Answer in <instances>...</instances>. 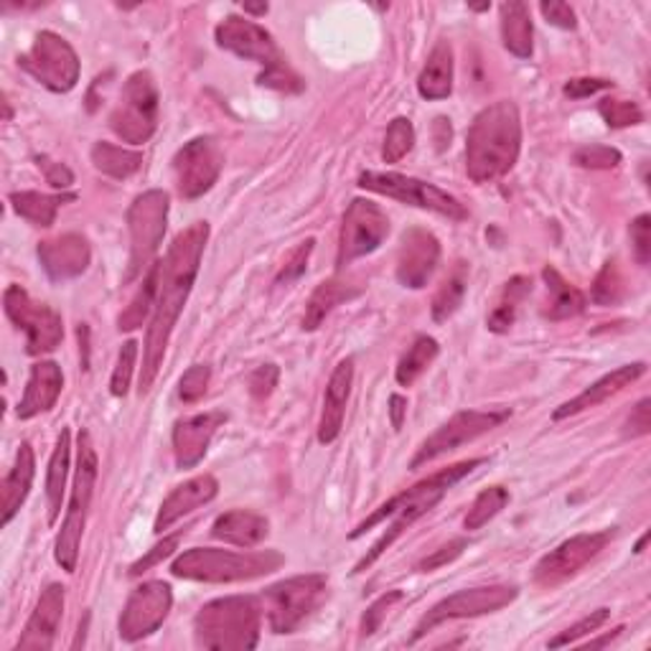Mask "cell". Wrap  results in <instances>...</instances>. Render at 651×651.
Masks as SVG:
<instances>
[{
  "mask_svg": "<svg viewBox=\"0 0 651 651\" xmlns=\"http://www.w3.org/2000/svg\"><path fill=\"white\" fill-rule=\"evenodd\" d=\"M207 239H209L207 221H194L189 229H184L181 235L174 239V245L168 247L166 260L160 263L156 308L154 316H150V326L146 334V349H142V367L138 382L140 395H146L158 377L168 342H171V334L178 324V316H181L186 300L191 296L196 275H199Z\"/></svg>",
  "mask_w": 651,
  "mask_h": 651,
  "instance_id": "1",
  "label": "cell"
},
{
  "mask_svg": "<svg viewBox=\"0 0 651 651\" xmlns=\"http://www.w3.org/2000/svg\"><path fill=\"white\" fill-rule=\"evenodd\" d=\"M481 463H484V458H468V461L453 463V466L435 471L433 476L423 479L421 484L405 489L403 494L392 496L387 504H382L379 510L369 516V520H364L359 527L352 532V540H356V537H362V534H367L372 527L385 524L389 520L385 534H382V537L374 542L367 555H364L359 563H356L354 573H364V570L377 563V560L387 552V548L395 545L397 537H403V534L413 527V524L421 520V516L431 512L433 506L451 492V486H456L461 479H466L471 471L481 466Z\"/></svg>",
  "mask_w": 651,
  "mask_h": 651,
  "instance_id": "2",
  "label": "cell"
},
{
  "mask_svg": "<svg viewBox=\"0 0 651 651\" xmlns=\"http://www.w3.org/2000/svg\"><path fill=\"white\" fill-rule=\"evenodd\" d=\"M522 150V118L516 105L499 100L481 110L466 136V174L474 184H492L514 168Z\"/></svg>",
  "mask_w": 651,
  "mask_h": 651,
  "instance_id": "3",
  "label": "cell"
},
{
  "mask_svg": "<svg viewBox=\"0 0 651 651\" xmlns=\"http://www.w3.org/2000/svg\"><path fill=\"white\" fill-rule=\"evenodd\" d=\"M263 609L253 595H229L204 605L194 619V639L201 649L245 651L260 639Z\"/></svg>",
  "mask_w": 651,
  "mask_h": 651,
  "instance_id": "4",
  "label": "cell"
},
{
  "mask_svg": "<svg viewBox=\"0 0 651 651\" xmlns=\"http://www.w3.org/2000/svg\"><path fill=\"white\" fill-rule=\"evenodd\" d=\"M285 558L275 550L231 552L217 548H194L174 560L171 573L196 583H243L275 573Z\"/></svg>",
  "mask_w": 651,
  "mask_h": 651,
  "instance_id": "5",
  "label": "cell"
},
{
  "mask_svg": "<svg viewBox=\"0 0 651 651\" xmlns=\"http://www.w3.org/2000/svg\"><path fill=\"white\" fill-rule=\"evenodd\" d=\"M97 451L92 443V435L87 431L79 433L77 443V468H75V484H71V499L67 506V516L61 522L57 545H53V558L67 573H75L79 560V542H82L85 524L89 506H92L95 484H97Z\"/></svg>",
  "mask_w": 651,
  "mask_h": 651,
  "instance_id": "6",
  "label": "cell"
},
{
  "mask_svg": "<svg viewBox=\"0 0 651 651\" xmlns=\"http://www.w3.org/2000/svg\"><path fill=\"white\" fill-rule=\"evenodd\" d=\"M326 591L328 578L318 573L296 575L267 588L263 593V605L270 629L275 634H293L324 603Z\"/></svg>",
  "mask_w": 651,
  "mask_h": 651,
  "instance_id": "7",
  "label": "cell"
},
{
  "mask_svg": "<svg viewBox=\"0 0 651 651\" xmlns=\"http://www.w3.org/2000/svg\"><path fill=\"white\" fill-rule=\"evenodd\" d=\"M168 207L171 199L164 189H150L140 194L128 209V229H130V260L125 283L136 280L146 267L154 263L160 243L166 235Z\"/></svg>",
  "mask_w": 651,
  "mask_h": 651,
  "instance_id": "8",
  "label": "cell"
},
{
  "mask_svg": "<svg viewBox=\"0 0 651 651\" xmlns=\"http://www.w3.org/2000/svg\"><path fill=\"white\" fill-rule=\"evenodd\" d=\"M158 125V87L150 71H136L122 87L120 102L110 112L115 136L130 146H142L156 132Z\"/></svg>",
  "mask_w": 651,
  "mask_h": 651,
  "instance_id": "9",
  "label": "cell"
},
{
  "mask_svg": "<svg viewBox=\"0 0 651 651\" xmlns=\"http://www.w3.org/2000/svg\"><path fill=\"white\" fill-rule=\"evenodd\" d=\"M359 186L372 194L387 196V199L410 204V207L441 214L453 221L468 219V211L456 196L438 189V186L421 181V178L405 176V174H382V171H367L359 176Z\"/></svg>",
  "mask_w": 651,
  "mask_h": 651,
  "instance_id": "10",
  "label": "cell"
},
{
  "mask_svg": "<svg viewBox=\"0 0 651 651\" xmlns=\"http://www.w3.org/2000/svg\"><path fill=\"white\" fill-rule=\"evenodd\" d=\"M6 316L26 332V352L31 356L51 354L65 338V320L47 303H36L21 285H8L3 293Z\"/></svg>",
  "mask_w": 651,
  "mask_h": 651,
  "instance_id": "11",
  "label": "cell"
},
{
  "mask_svg": "<svg viewBox=\"0 0 651 651\" xmlns=\"http://www.w3.org/2000/svg\"><path fill=\"white\" fill-rule=\"evenodd\" d=\"M512 417V410H461L451 417L448 423H443L431 438H427L421 448H417L415 458L410 461V468H421L425 463L445 456V453L458 451L461 445L479 441L481 435L492 433L494 427L504 425Z\"/></svg>",
  "mask_w": 651,
  "mask_h": 651,
  "instance_id": "12",
  "label": "cell"
},
{
  "mask_svg": "<svg viewBox=\"0 0 651 651\" xmlns=\"http://www.w3.org/2000/svg\"><path fill=\"white\" fill-rule=\"evenodd\" d=\"M29 75L51 92H71L79 82V57L67 39L53 31H41L33 47L18 59Z\"/></svg>",
  "mask_w": 651,
  "mask_h": 651,
  "instance_id": "13",
  "label": "cell"
},
{
  "mask_svg": "<svg viewBox=\"0 0 651 651\" xmlns=\"http://www.w3.org/2000/svg\"><path fill=\"white\" fill-rule=\"evenodd\" d=\"M516 595H520V591H516L514 585H481V588H466V591L453 593L441 603H435L433 609L425 613L421 623L415 627L413 639L410 641L423 639L427 631H433L445 621L476 619V617H486V613L502 611L516 601Z\"/></svg>",
  "mask_w": 651,
  "mask_h": 651,
  "instance_id": "14",
  "label": "cell"
},
{
  "mask_svg": "<svg viewBox=\"0 0 651 651\" xmlns=\"http://www.w3.org/2000/svg\"><path fill=\"white\" fill-rule=\"evenodd\" d=\"M389 235V217L379 204L354 199L344 214L342 235H338L336 265L346 267L359 257L372 255Z\"/></svg>",
  "mask_w": 651,
  "mask_h": 651,
  "instance_id": "15",
  "label": "cell"
},
{
  "mask_svg": "<svg viewBox=\"0 0 651 651\" xmlns=\"http://www.w3.org/2000/svg\"><path fill=\"white\" fill-rule=\"evenodd\" d=\"M225 168V154L219 142L201 136L186 142V146L174 156V176L176 189L184 199H199L207 194Z\"/></svg>",
  "mask_w": 651,
  "mask_h": 651,
  "instance_id": "16",
  "label": "cell"
},
{
  "mask_svg": "<svg viewBox=\"0 0 651 651\" xmlns=\"http://www.w3.org/2000/svg\"><path fill=\"white\" fill-rule=\"evenodd\" d=\"M613 537L611 530L605 532H583L565 540L534 565V583L542 588H555L560 583L581 573V570L601 555Z\"/></svg>",
  "mask_w": 651,
  "mask_h": 651,
  "instance_id": "17",
  "label": "cell"
},
{
  "mask_svg": "<svg viewBox=\"0 0 651 651\" xmlns=\"http://www.w3.org/2000/svg\"><path fill=\"white\" fill-rule=\"evenodd\" d=\"M171 605L174 593L168 583L150 581L138 585L122 609L120 639L128 641V644H136V641L156 634L160 623L166 621L168 611H171Z\"/></svg>",
  "mask_w": 651,
  "mask_h": 651,
  "instance_id": "18",
  "label": "cell"
},
{
  "mask_svg": "<svg viewBox=\"0 0 651 651\" xmlns=\"http://www.w3.org/2000/svg\"><path fill=\"white\" fill-rule=\"evenodd\" d=\"M214 36H217V43L221 49L237 53L239 59L257 61V65L263 67V71L285 65L273 33L265 31L260 23L249 21V18L227 16L225 21L217 26Z\"/></svg>",
  "mask_w": 651,
  "mask_h": 651,
  "instance_id": "19",
  "label": "cell"
},
{
  "mask_svg": "<svg viewBox=\"0 0 651 651\" xmlns=\"http://www.w3.org/2000/svg\"><path fill=\"white\" fill-rule=\"evenodd\" d=\"M441 263V243L431 229L410 227L397 249V280L403 288L421 290Z\"/></svg>",
  "mask_w": 651,
  "mask_h": 651,
  "instance_id": "20",
  "label": "cell"
},
{
  "mask_svg": "<svg viewBox=\"0 0 651 651\" xmlns=\"http://www.w3.org/2000/svg\"><path fill=\"white\" fill-rule=\"evenodd\" d=\"M61 617H65V585L51 583L36 603L16 651H49L57 641Z\"/></svg>",
  "mask_w": 651,
  "mask_h": 651,
  "instance_id": "21",
  "label": "cell"
},
{
  "mask_svg": "<svg viewBox=\"0 0 651 651\" xmlns=\"http://www.w3.org/2000/svg\"><path fill=\"white\" fill-rule=\"evenodd\" d=\"M39 260L41 267L47 270L51 280H71L79 278L92 260V249L82 235H59L53 239H43L39 245Z\"/></svg>",
  "mask_w": 651,
  "mask_h": 651,
  "instance_id": "22",
  "label": "cell"
},
{
  "mask_svg": "<svg viewBox=\"0 0 651 651\" xmlns=\"http://www.w3.org/2000/svg\"><path fill=\"white\" fill-rule=\"evenodd\" d=\"M227 423L225 413H201L186 421H178L174 427V456L178 468L199 466L207 456L214 433Z\"/></svg>",
  "mask_w": 651,
  "mask_h": 651,
  "instance_id": "23",
  "label": "cell"
},
{
  "mask_svg": "<svg viewBox=\"0 0 651 651\" xmlns=\"http://www.w3.org/2000/svg\"><path fill=\"white\" fill-rule=\"evenodd\" d=\"M644 374H647V362L623 364V367L613 369L609 374H603L601 379H595L593 385L585 387L578 397L568 400L565 405H560L555 413H552V417H555V421H565V417L581 415V413H585V410L609 403L611 397H617L619 392H623L627 387L634 385V382L639 377H644Z\"/></svg>",
  "mask_w": 651,
  "mask_h": 651,
  "instance_id": "24",
  "label": "cell"
},
{
  "mask_svg": "<svg viewBox=\"0 0 651 651\" xmlns=\"http://www.w3.org/2000/svg\"><path fill=\"white\" fill-rule=\"evenodd\" d=\"M352 385H354V359L346 356L336 364V369L332 372V379L326 385V395H324V410H320V421H318V441L328 445L338 438L344 427V415H346V405H349L352 397Z\"/></svg>",
  "mask_w": 651,
  "mask_h": 651,
  "instance_id": "25",
  "label": "cell"
},
{
  "mask_svg": "<svg viewBox=\"0 0 651 651\" xmlns=\"http://www.w3.org/2000/svg\"><path fill=\"white\" fill-rule=\"evenodd\" d=\"M217 492H219L217 479L209 476V474L189 479L186 484L176 486L174 492L164 499V504H160L154 532L164 534L168 527H174V524L181 520V516L196 512L204 504H209L211 499L217 496Z\"/></svg>",
  "mask_w": 651,
  "mask_h": 651,
  "instance_id": "26",
  "label": "cell"
},
{
  "mask_svg": "<svg viewBox=\"0 0 651 651\" xmlns=\"http://www.w3.org/2000/svg\"><path fill=\"white\" fill-rule=\"evenodd\" d=\"M61 387H65V374L57 362H39L31 367L29 385H26L23 400L16 407V415L21 421H31V417L49 413V410L57 405L61 395Z\"/></svg>",
  "mask_w": 651,
  "mask_h": 651,
  "instance_id": "27",
  "label": "cell"
},
{
  "mask_svg": "<svg viewBox=\"0 0 651 651\" xmlns=\"http://www.w3.org/2000/svg\"><path fill=\"white\" fill-rule=\"evenodd\" d=\"M359 293H362V285L352 278H332V280L320 283L318 288L310 293V298L306 303L303 332H316L336 306H342V303L346 300H354Z\"/></svg>",
  "mask_w": 651,
  "mask_h": 651,
  "instance_id": "28",
  "label": "cell"
},
{
  "mask_svg": "<svg viewBox=\"0 0 651 651\" xmlns=\"http://www.w3.org/2000/svg\"><path fill=\"white\" fill-rule=\"evenodd\" d=\"M270 532V524L263 514L247 512V510H231L217 516L214 522L211 534L221 542H229V545L237 548H255L267 537Z\"/></svg>",
  "mask_w": 651,
  "mask_h": 651,
  "instance_id": "29",
  "label": "cell"
},
{
  "mask_svg": "<svg viewBox=\"0 0 651 651\" xmlns=\"http://www.w3.org/2000/svg\"><path fill=\"white\" fill-rule=\"evenodd\" d=\"M33 474H36V458L29 443H21V448L16 453L13 468L8 471V476L3 481V520L0 524L8 527L13 522V516L21 510L26 499L31 494V484H33Z\"/></svg>",
  "mask_w": 651,
  "mask_h": 651,
  "instance_id": "30",
  "label": "cell"
},
{
  "mask_svg": "<svg viewBox=\"0 0 651 651\" xmlns=\"http://www.w3.org/2000/svg\"><path fill=\"white\" fill-rule=\"evenodd\" d=\"M417 92L423 100H445L453 92V49L448 41H438L417 77Z\"/></svg>",
  "mask_w": 651,
  "mask_h": 651,
  "instance_id": "31",
  "label": "cell"
},
{
  "mask_svg": "<svg viewBox=\"0 0 651 651\" xmlns=\"http://www.w3.org/2000/svg\"><path fill=\"white\" fill-rule=\"evenodd\" d=\"M542 278L548 283V308L545 318L550 320H568L581 316L585 310V296L575 285H570L555 267H545Z\"/></svg>",
  "mask_w": 651,
  "mask_h": 651,
  "instance_id": "32",
  "label": "cell"
},
{
  "mask_svg": "<svg viewBox=\"0 0 651 651\" xmlns=\"http://www.w3.org/2000/svg\"><path fill=\"white\" fill-rule=\"evenodd\" d=\"M502 13V41L510 53L516 59H530L532 57V16L530 8L524 3H504L499 8Z\"/></svg>",
  "mask_w": 651,
  "mask_h": 651,
  "instance_id": "33",
  "label": "cell"
},
{
  "mask_svg": "<svg viewBox=\"0 0 651 651\" xmlns=\"http://www.w3.org/2000/svg\"><path fill=\"white\" fill-rule=\"evenodd\" d=\"M69 458H71V435L65 427L59 433L57 445H53L51 461H49V474H47V502H49V524L59 520L61 514V499L67 492V479H69Z\"/></svg>",
  "mask_w": 651,
  "mask_h": 651,
  "instance_id": "34",
  "label": "cell"
},
{
  "mask_svg": "<svg viewBox=\"0 0 651 651\" xmlns=\"http://www.w3.org/2000/svg\"><path fill=\"white\" fill-rule=\"evenodd\" d=\"M75 196L71 194H41V191H16L11 194V207L23 217L26 221H31L33 227H51L53 219H57V211L65 201H71Z\"/></svg>",
  "mask_w": 651,
  "mask_h": 651,
  "instance_id": "35",
  "label": "cell"
},
{
  "mask_svg": "<svg viewBox=\"0 0 651 651\" xmlns=\"http://www.w3.org/2000/svg\"><path fill=\"white\" fill-rule=\"evenodd\" d=\"M158 283H160V263L150 265V270L146 273V278H142V285L138 288V293L128 303V308H125L120 314V318H118L120 332H136V328L146 324L148 316H154Z\"/></svg>",
  "mask_w": 651,
  "mask_h": 651,
  "instance_id": "36",
  "label": "cell"
},
{
  "mask_svg": "<svg viewBox=\"0 0 651 651\" xmlns=\"http://www.w3.org/2000/svg\"><path fill=\"white\" fill-rule=\"evenodd\" d=\"M466 288H468V265L466 263H456L453 265V270L445 275L441 288L435 290L433 303H431V314L433 320H448L456 310L461 308L463 296H466Z\"/></svg>",
  "mask_w": 651,
  "mask_h": 651,
  "instance_id": "37",
  "label": "cell"
},
{
  "mask_svg": "<svg viewBox=\"0 0 651 651\" xmlns=\"http://www.w3.org/2000/svg\"><path fill=\"white\" fill-rule=\"evenodd\" d=\"M441 354V344L435 342L433 336H417L413 344L407 346V352L403 354V359L397 364V372L395 377L403 387H413L417 379H421V374L427 372V367L438 359Z\"/></svg>",
  "mask_w": 651,
  "mask_h": 651,
  "instance_id": "38",
  "label": "cell"
},
{
  "mask_svg": "<svg viewBox=\"0 0 651 651\" xmlns=\"http://www.w3.org/2000/svg\"><path fill=\"white\" fill-rule=\"evenodd\" d=\"M92 164L100 174L122 181V178H130L132 174L140 171L142 154L122 146H112V142H95Z\"/></svg>",
  "mask_w": 651,
  "mask_h": 651,
  "instance_id": "39",
  "label": "cell"
},
{
  "mask_svg": "<svg viewBox=\"0 0 651 651\" xmlns=\"http://www.w3.org/2000/svg\"><path fill=\"white\" fill-rule=\"evenodd\" d=\"M532 293V280L524 278V275H516L510 283L504 285L502 298H499L496 308L492 310V316L486 318L489 332L494 334H504L510 332L516 320V310H520V303L527 298Z\"/></svg>",
  "mask_w": 651,
  "mask_h": 651,
  "instance_id": "40",
  "label": "cell"
},
{
  "mask_svg": "<svg viewBox=\"0 0 651 651\" xmlns=\"http://www.w3.org/2000/svg\"><path fill=\"white\" fill-rule=\"evenodd\" d=\"M506 504H510V489H504V486L484 489V492L474 499V504H471L466 520H463V527H466L468 532L481 530L484 524L492 522Z\"/></svg>",
  "mask_w": 651,
  "mask_h": 651,
  "instance_id": "41",
  "label": "cell"
},
{
  "mask_svg": "<svg viewBox=\"0 0 651 651\" xmlns=\"http://www.w3.org/2000/svg\"><path fill=\"white\" fill-rule=\"evenodd\" d=\"M415 146V128L407 118H395L389 122L385 142H382V160L400 164Z\"/></svg>",
  "mask_w": 651,
  "mask_h": 651,
  "instance_id": "42",
  "label": "cell"
},
{
  "mask_svg": "<svg viewBox=\"0 0 651 651\" xmlns=\"http://www.w3.org/2000/svg\"><path fill=\"white\" fill-rule=\"evenodd\" d=\"M627 293V285H623V275L617 260H609L599 273V278L593 283V300L599 306H617Z\"/></svg>",
  "mask_w": 651,
  "mask_h": 651,
  "instance_id": "43",
  "label": "cell"
},
{
  "mask_svg": "<svg viewBox=\"0 0 651 651\" xmlns=\"http://www.w3.org/2000/svg\"><path fill=\"white\" fill-rule=\"evenodd\" d=\"M599 112L609 128H631V125H639L644 120V112H641V107L634 100H613V97H605L599 105Z\"/></svg>",
  "mask_w": 651,
  "mask_h": 651,
  "instance_id": "44",
  "label": "cell"
},
{
  "mask_svg": "<svg viewBox=\"0 0 651 651\" xmlns=\"http://www.w3.org/2000/svg\"><path fill=\"white\" fill-rule=\"evenodd\" d=\"M136 362H138V342H125L118 354V364H115L112 382H110V392L115 397L128 395L132 372H136Z\"/></svg>",
  "mask_w": 651,
  "mask_h": 651,
  "instance_id": "45",
  "label": "cell"
},
{
  "mask_svg": "<svg viewBox=\"0 0 651 651\" xmlns=\"http://www.w3.org/2000/svg\"><path fill=\"white\" fill-rule=\"evenodd\" d=\"M573 160L581 168H591V171H609V168H617L621 164V154L609 146H583L575 150Z\"/></svg>",
  "mask_w": 651,
  "mask_h": 651,
  "instance_id": "46",
  "label": "cell"
},
{
  "mask_svg": "<svg viewBox=\"0 0 651 651\" xmlns=\"http://www.w3.org/2000/svg\"><path fill=\"white\" fill-rule=\"evenodd\" d=\"M609 617H611V611H609V609H599V611H593L591 617L581 619V621H578V623H573V627H570V629H565L563 634L552 639V641H550V649H560V647L575 644V641H581L583 637L593 634V631H599V629L603 627V623L609 621Z\"/></svg>",
  "mask_w": 651,
  "mask_h": 651,
  "instance_id": "47",
  "label": "cell"
},
{
  "mask_svg": "<svg viewBox=\"0 0 651 651\" xmlns=\"http://www.w3.org/2000/svg\"><path fill=\"white\" fill-rule=\"evenodd\" d=\"M257 85L275 89V92H285V95H298L303 92V87H306L303 85V79L288 65L265 69L263 75L257 77Z\"/></svg>",
  "mask_w": 651,
  "mask_h": 651,
  "instance_id": "48",
  "label": "cell"
},
{
  "mask_svg": "<svg viewBox=\"0 0 651 651\" xmlns=\"http://www.w3.org/2000/svg\"><path fill=\"white\" fill-rule=\"evenodd\" d=\"M209 379H211V369L207 367V364H194L191 369L184 372L181 382H178V397H181L184 403H196V400H201L204 395H207Z\"/></svg>",
  "mask_w": 651,
  "mask_h": 651,
  "instance_id": "49",
  "label": "cell"
},
{
  "mask_svg": "<svg viewBox=\"0 0 651 651\" xmlns=\"http://www.w3.org/2000/svg\"><path fill=\"white\" fill-rule=\"evenodd\" d=\"M400 601H403V591H389V593L382 595V599L374 601L367 609V613H364V619H362V627H359L362 637L367 639V637L374 634V631H379L382 621H385L387 613L392 611V605L400 603Z\"/></svg>",
  "mask_w": 651,
  "mask_h": 651,
  "instance_id": "50",
  "label": "cell"
},
{
  "mask_svg": "<svg viewBox=\"0 0 651 651\" xmlns=\"http://www.w3.org/2000/svg\"><path fill=\"white\" fill-rule=\"evenodd\" d=\"M314 245H316V239H306V243H300L296 249H293L290 257H288V263L283 265V270L278 273V278H275V283L288 285L293 280H298L300 275L306 273L310 253H314Z\"/></svg>",
  "mask_w": 651,
  "mask_h": 651,
  "instance_id": "51",
  "label": "cell"
},
{
  "mask_svg": "<svg viewBox=\"0 0 651 651\" xmlns=\"http://www.w3.org/2000/svg\"><path fill=\"white\" fill-rule=\"evenodd\" d=\"M181 537H184L181 532L171 534V537H164V542H158V545H156L154 550H150L146 558H140L138 563L130 568V575H142V573H146V570H150V568L160 565V563H164L166 558H171L174 552H176V548L181 545Z\"/></svg>",
  "mask_w": 651,
  "mask_h": 651,
  "instance_id": "52",
  "label": "cell"
},
{
  "mask_svg": "<svg viewBox=\"0 0 651 651\" xmlns=\"http://www.w3.org/2000/svg\"><path fill=\"white\" fill-rule=\"evenodd\" d=\"M631 245H634V257L639 265H649L651 260V217L649 214H639L631 221Z\"/></svg>",
  "mask_w": 651,
  "mask_h": 651,
  "instance_id": "53",
  "label": "cell"
},
{
  "mask_svg": "<svg viewBox=\"0 0 651 651\" xmlns=\"http://www.w3.org/2000/svg\"><path fill=\"white\" fill-rule=\"evenodd\" d=\"M466 548H468V540H463V537L451 540L448 545H443L441 550H435L433 555L423 558L421 565H417V570H421V573H433V570H438L443 565L453 563V560H456V558H461L463 550H466Z\"/></svg>",
  "mask_w": 651,
  "mask_h": 651,
  "instance_id": "54",
  "label": "cell"
},
{
  "mask_svg": "<svg viewBox=\"0 0 651 651\" xmlns=\"http://www.w3.org/2000/svg\"><path fill=\"white\" fill-rule=\"evenodd\" d=\"M280 372L275 364H263L260 369H255L253 377H249V392H253L255 400H267L278 387Z\"/></svg>",
  "mask_w": 651,
  "mask_h": 651,
  "instance_id": "55",
  "label": "cell"
},
{
  "mask_svg": "<svg viewBox=\"0 0 651 651\" xmlns=\"http://www.w3.org/2000/svg\"><path fill=\"white\" fill-rule=\"evenodd\" d=\"M36 164H39L43 176H47V184L51 186V189L67 191L69 186L75 184V174H71L65 164H57V160H51L49 156H39L36 158Z\"/></svg>",
  "mask_w": 651,
  "mask_h": 651,
  "instance_id": "56",
  "label": "cell"
},
{
  "mask_svg": "<svg viewBox=\"0 0 651 651\" xmlns=\"http://www.w3.org/2000/svg\"><path fill=\"white\" fill-rule=\"evenodd\" d=\"M542 16L548 18V23L558 26V29H565V31H573L578 26V18H575V11L570 8L568 3H560V0H545V3L540 6Z\"/></svg>",
  "mask_w": 651,
  "mask_h": 651,
  "instance_id": "57",
  "label": "cell"
},
{
  "mask_svg": "<svg viewBox=\"0 0 651 651\" xmlns=\"http://www.w3.org/2000/svg\"><path fill=\"white\" fill-rule=\"evenodd\" d=\"M649 431H651V403L649 400H641V403L631 410L623 435H627V438H641V435H647Z\"/></svg>",
  "mask_w": 651,
  "mask_h": 651,
  "instance_id": "58",
  "label": "cell"
},
{
  "mask_svg": "<svg viewBox=\"0 0 651 651\" xmlns=\"http://www.w3.org/2000/svg\"><path fill=\"white\" fill-rule=\"evenodd\" d=\"M613 82L609 79H591V77H583V79H570L565 85V95L570 100H583V97H591L595 92H603V89H611Z\"/></svg>",
  "mask_w": 651,
  "mask_h": 651,
  "instance_id": "59",
  "label": "cell"
},
{
  "mask_svg": "<svg viewBox=\"0 0 651 651\" xmlns=\"http://www.w3.org/2000/svg\"><path fill=\"white\" fill-rule=\"evenodd\" d=\"M405 415H407V400L403 395H392L389 397V417H392V427H395V431L403 427Z\"/></svg>",
  "mask_w": 651,
  "mask_h": 651,
  "instance_id": "60",
  "label": "cell"
},
{
  "mask_svg": "<svg viewBox=\"0 0 651 651\" xmlns=\"http://www.w3.org/2000/svg\"><path fill=\"white\" fill-rule=\"evenodd\" d=\"M435 130H438V148L443 150L445 146H451V120H445V118H438L435 120Z\"/></svg>",
  "mask_w": 651,
  "mask_h": 651,
  "instance_id": "61",
  "label": "cell"
},
{
  "mask_svg": "<svg viewBox=\"0 0 651 651\" xmlns=\"http://www.w3.org/2000/svg\"><path fill=\"white\" fill-rule=\"evenodd\" d=\"M245 13H253V16H265L267 13V3H260V6H253V3H245Z\"/></svg>",
  "mask_w": 651,
  "mask_h": 651,
  "instance_id": "62",
  "label": "cell"
},
{
  "mask_svg": "<svg viewBox=\"0 0 651 651\" xmlns=\"http://www.w3.org/2000/svg\"><path fill=\"white\" fill-rule=\"evenodd\" d=\"M647 540H649V532H644V537H641V540L637 542V552H644V545H647Z\"/></svg>",
  "mask_w": 651,
  "mask_h": 651,
  "instance_id": "63",
  "label": "cell"
}]
</instances>
